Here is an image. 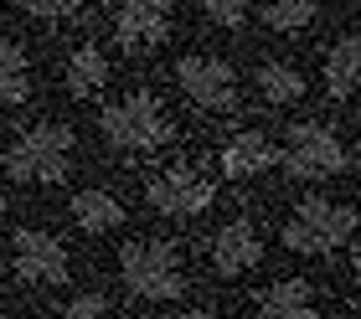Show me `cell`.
Returning <instances> with one entry per match:
<instances>
[{"label": "cell", "mask_w": 361, "mask_h": 319, "mask_svg": "<svg viewBox=\"0 0 361 319\" xmlns=\"http://www.w3.org/2000/svg\"><path fill=\"white\" fill-rule=\"evenodd\" d=\"M279 160H284V170H289L294 180H336V175L351 170V144L341 139L336 124H325V119H300V124L289 129Z\"/></svg>", "instance_id": "5"}, {"label": "cell", "mask_w": 361, "mask_h": 319, "mask_svg": "<svg viewBox=\"0 0 361 319\" xmlns=\"http://www.w3.org/2000/svg\"><path fill=\"white\" fill-rule=\"evenodd\" d=\"M274 165H279V144L264 129H238V134H227L222 149H217V170L227 180H258L264 170H274Z\"/></svg>", "instance_id": "11"}, {"label": "cell", "mask_w": 361, "mask_h": 319, "mask_svg": "<svg viewBox=\"0 0 361 319\" xmlns=\"http://www.w3.org/2000/svg\"><path fill=\"white\" fill-rule=\"evenodd\" d=\"M57 319H114V304L104 294H73L68 304L57 309Z\"/></svg>", "instance_id": "20"}, {"label": "cell", "mask_w": 361, "mask_h": 319, "mask_svg": "<svg viewBox=\"0 0 361 319\" xmlns=\"http://www.w3.org/2000/svg\"><path fill=\"white\" fill-rule=\"evenodd\" d=\"M176 319H227L222 309H207V304H196V309H180Z\"/></svg>", "instance_id": "22"}, {"label": "cell", "mask_w": 361, "mask_h": 319, "mask_svg": "<svg viewBox=\"0 0 361 319\" xmlns=\"http://www.w3.org/2000/svg\"><path fill=\"white\" fill-rule=\"evenodd\" d=\"M320 21V0H264V26L274 37H305Z\"/></svg>", "instance_id": "18"}, {"label": "cell", "mask_w": 361, "mask_h": 319, "mask_svg": "<svg viewBox=\"0 0 361 319\" xmlns=\"http://www.w3.org/2000/svg\"><path fill=\"white\" fill-rule=\"evenodd\" d=\"M68 216H73L78 232H88V237H109V232L124 227V201L114 191H104V186H83V191H73Z\"/></svg>", "instance_id": "12"}, {"label": "cell", "mask_w": 361, "mask_h": 319, "mask_svg": "<svg viewBox=\"0 0 361 319\" xmlns=\"http://www.w3.org/2000/svg\"><path fill=\"white\" fill-rule=\"evenodd\" d=\"M207 263L217 278H248L264 263V227L253 216H233L207 237Z\"/></svg>", "instance_id": "9"}, {"label": "cell", "mask_w": 361, "mask_h": 319, "mask_svg": "<svg viewBox=\"0 0 361 319\" xmlns=\"http://www.w3.org/2000/svg\"><path fill=\"white\" fill-rule=\"evenodd\" d=\"M253 88H258V98H264L269 108H294V104H305L310 82H305V67H300V62H289V57H269V62H258Z\"/></svg>", "instance_id": "14"}, {"label": "cell", "mask_w": 361, "mask_h": 319, "mask_svg": "<svg viewBox=\"0 0 361 319\" xmlns=\"http://www.w3.org/2000/svg\"><path fill=\"white\" fill-rule=\"evenodd\" d=\"M31 98V57L21 42H0V108H16Z\"/></svg>", "instance_id": "17"}, {"label": "cell", "mask_w": 361, "mask_h": 319, "mask_svg": "<svg viewBox=\"0 0 361 319\" xmlns=\"http://www.w3.org/2000/svg\"><path fill=\"white\" fill-rule=\"evenodd\" d=\"M11 273L26 289H57L73 278V253L52 227H21L11 237Z\"/></svg>", "instance_id": "7"}, {"label": "cell", "mask_w": 361, "mask_h": 319, "mask_svg": "<svg viewBox=\"0 0 361 319\" xmlns=\"http://www.w3.org/2000/svg\"><path fill=\"white\" fill-rule=\"evenodd\" d=\"M62 77H68V93L73 98H93L98 88L109 82V57H104V46L98 42H78L68 62H62Z\"/></svg>", "instance_id": "16"}, {"label": "cell", "mask_w": 361, "mask_h": 319, "mask_svg": "<svg viewBox=\"0 0 361 319\" xmlns=\"http://www.w3.org/2000/svg\"><path fill=\"white\" fill-rule=\"evenodd\" d=\"M83 6H88V0H21V11L37 15V21H73Z\"/></svg>", "instance_id": "21"}, {"label": "cell", "mask_w": 361, "mask_h": 319, "mask_svg": "<svg viewBox=\"0 0 361 319\" xmlns=\"http://www.w3.org/2000/svg\"><path fill=\"white\" fill-rule=\"evenodd\" d=\"M176 88L186 93V104L196 113H238V104H243L233 62L212 57V52H186L180 57L176 62Z\"/></svg>", "instance_id": "6"}, {"label": "cell", "mask_w": 361, "mask_h": 319, "mask_svg": "<svg viewBox=\"0 0 361 319\" xmlns=\"http://www.w3.org/2000/svg\"><path fill=\"white\" fill-rule=\"evenodd\" d=\"M176 21V0H119L114 6V37L124 52H150L155 42H166Z\"/></svg>", "instance_id": "10"}, {"label": "cell", "mask_w": 361, "mask_h": 319, "mask_svg": "<svg viewBox=\"0 0 361 319\" xmlns=\"http://www.w3.org/2000/svg\"><path fill=\"white\" fill-rule=\"evenodd\" d=\"M78 155V134L68 124H31L6 144V175L21 186H57L68 180Z\"/></svg>", "instance_id": "3"}, {"label": "cell", "mask_w": 361, "mask_h": 319, "mask_svg": "<svg viewBox=\"0 0 361 319\" xmlns=\"http://www.w3.org/2000/svg\"><path fill=\"white\" fill-rule=\"evenodd\" d=\"M98 134L114 155H160L176 139V108L155 88H135L98 113Z\"/></svg>", "instance_id": "1"}, {"label": "cell", "mask_w": 361, "mask_h": 319, "mask_svg": "<svg viewBox=\"0 0 361 319\" xmlns=\"http://www.w3.org/2000/svg\"><path fill=\"white\" fill-rule=\"evenodd\" d=\"M351 232H356V206L331 201V196H305L300 206L284 216V232H279V237L300 258H331L351 242Z\"/></svg>", "instance_id": "4"}, {"label": "cell", "mask_w": 361, "mask_h": 319, "mask_svg": "<svg viewBox=\"0 0 361 319\" xmlns=\"http://www.w3.org/2000/svg\"><path fill=\"white\" fill-rule=\"evenodd\" d=\"M119 283L140 304H171V299L186 294V253L180 242H166V237H129L119 247Z\"/></svg>", "instance_id": "2"}, {"label": "cell", "mask_w": 361, "mask_h": 319, "mask_svg": "<svg viewBox=\"0 0 361 319\" xmlns=\"http://www.w3.org/2000/svg\"><path fill=\"white\" fill-rule=\"evenodd\" d=\"M0 216H6V201H0Z\"/></svg>", "instance_id": "23"}, {"label": "cell", "mask_w": 361, "mask_h": 319, "mask_svg": "<svg viewBox=\"0 0 361 319\" xmlns=\"http://www.w3.org/2000/svg\"><path fill=\"white\" fill-rule=\"evenodd\" d=\"M253 319H320V294L310 278H279L258 294Z\"/></svg>", "instance_id": "13"}, {"label": "cell", "mask_w": 361, "mask_h": 319, "mask_svg": "<svg viewBox=\"0 0 361 319\" xmlns=\"http://www.w3.org/2000/svg\"><path fill=\"white\" fill-rule=\"evenodd\" d=\"M145 201H150V211L186 222V216H202L212 201H217V186H212V175L196 170V165H166V170L145 175Z\"/></svg>", "instance_id": "8"}, {"label": "cell", "mask_w": 361, "mask_h": 319, "mask_svg": "<svg viewBox=\"0 0 361 319\" xmlns=\"http://www.w3.org/2000/svg\"><path fill=\"white\" fill-rule=\"evenodd\" d=\"M202 15L222 31H243L253 15V0H202Z\"/></svg>", "instance_id": "19"}, {"label": "cell", "mask_w": 361, "mask_h": 319, "mask_svg": "<svg viewBox=\"0 0 361 319\" xmlns=\"http://www.w3.org/2000/svg\"><path fill=\"white\" fill-rule=\"evenodd\" d=\"M356 67H361V42H356V31H341L320 52V82H325V93H331L336 104H346L356 93Z\"/></svg>", "instance_id": "15"}]
</instances>
